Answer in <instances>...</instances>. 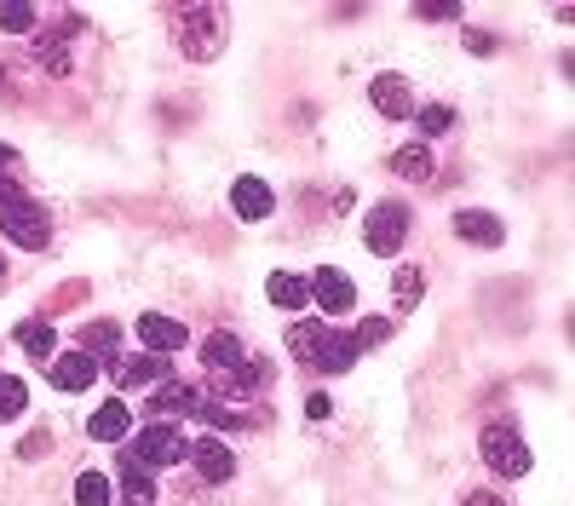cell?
I'll return each mask as SVG.
<instances>
[{
    "instance_id": "23",
    "label": "cell",
    "mask_w": 575,
    "mask_h": 506,
    "mask_svg": "<svg viewBox=\"0 0 575 506\" xmlns=\"http://www.w3.org/2000/svg\"><path fill=\"white\" fill-rule=\"evenodd\" d=\"M64 41H69V23L64 30H53V35H41L35 46H41V64L53 69V75H69V53H64Z\"/></svg>"
},
{
    "instance_id": "1",
    "label": "cell",
    "mask_w": 575,
    "mask_h": 506,
    "mask_svg": "<svg viewBox=\"0 0 575 506\" xmlns=\"http://www.w3.org/2000/svg\"><path fill=\"white\" fill-rule=\"evenodd\" d=\"M288 351L317 374H345L357 363V340L340 334V328H322V322H294L288 328Z\"/></svg>"
},
{
    "instance_id": "28",
    "label": "cell",
    "mask_w": 575,
    "mask_h": 506,
    "mask_svg": "<svg viewBox=\"0 0 575 506\" xmlns=\"http://www.w3.org/2000/svg\"><path fill=\"white\" fill-rule=\"evenodd\" d=\"M386 334H391V322H386V317H368V322H357L352 340H357V345H380Z\"/></svg>"
},
{
    "instance_id": "29",
    "label": "cell",
    "mask_w": 575,
    "mask_h": 506,
    "mask_svg": "<svg viewBox=\"0 0 575 506\" xmlns=\"http://www.w3.org/2000/svg\"><path fill=\"white\" fill-rule=\"evenodd\" d=\"M306 415H311V420H329V397H322V392H317V397L306 403Z\"/></svg>"
},
{
    "instance_id": "32",
    "label": "cell",
    "mask_w": 575,
    "mask_h": 506,
    "mask_svg": "<svg viewBox=\"0 0 575 506\" xmlns=\"http://www.w3.org/2000/svg\"><path fill=\"white\" fill-rule=\"evenodd\" d=\"M0 271H7V265H0Z\"/></svg>"
},
{
    "instance_id": "15",
    "label": "cell",
    "mask_w": 575,
    "mask_h": 506,
    "mask_svg": "<svg viewBox=\"0 0 575 506\" xmlns=\"http://www.w3.org/2000/svg\"><path fill=\"white\" fill-rule=\"evenodd\" d=\"M455 231H461V242H484V248H495V242H501V219L484 213V208H461V213H455Z\"/></svg>"
},
{
    "instance_id": "22",
    "label": "cell",
    "mask_w": 575,
    "mask_h": 506,
    "mask_svg": "<svg viewBox=\"0 0 575 506\" xmlns=\"http://www.w3.org/2000/svg\"><path fill=\"white\" fill-rule=\"evenodd\" d=\"M18 340L30 345V358H53V351H58L53 322H18Z\"/></svg>"
},
{
    "instance_id": "25",
    "label": "cell",
    "mask_w": 575,
    "mask_h": 506,
    "mask_svg": "<svg viewBox=\"0 0 575 506\" xmlns=\"http://www.w3.org/2000/svg\"><path fill=\"white\" fill-rule=\"evenodd\" d=\"M0 30H12V35L35 30V7H23V0H0Z\"/></svg>"
},
{
    "instance_id": "17",
    "label": "cell",
    "mask_w": 575,
    "mask_h": 506,
    "mask_svg": "<svg viewBox=\"0 0 575 506\" xmlns=\"http://www.w3.org/2000/svg\"><path fill=\"white\" fill-rule=\"evenodd\" d=\"M121 495H128L133 506H150V501H156V477H150V466L128 461V454H121Z\"/></svg>"
},
{
    "instance_id": "21",
    "label": "cell",
    "mask_w": 575,
    "mask_h": 506,
    "mask_svg": "<svg viewBox=\"0 0 575 506\" xmlns=\"http://www.w3.org/2000/svg\"><path fill=\"white\" fill-rule=\"evenodd\" d=\"M391 167L397 173H403V179H427V173H432V150L427 144H403V150H397V156H391Z\"/></svg>"
},
{
    "instance_id": "24",
    "label": "cell",
    "mask_w": 575,
    "mask_h": 506,
    "mask_svg": "<svg viewBox=\"0 0 575 506\" xmlns=\"http://www.w3.org/2000/svg\"><path fill=\"white\" fill-rule=\"evenodd\" d=\"M23 403H30V386L18 374H0V420H18Z\"/></svg>"
},
{
    "instance_id": "14",
    "label": "cell",
    "mask_w": 575,
    "mask_h": 506,
    "mask_svg": "<svg viewBox=\"0 0 575 506\" xmlns=\"http://www.w3.org/2000/svg\"><path fill=\"white\" fill-rule=\"evenodd\" d=\"M270 306H283V311H299V306H311V288H306V276H294V271H270Z\"/></svg>"
},
{
    "instance_id": "6",
    "label": "cell",
    "mask_w": 575,
    "mask_h": 506,
    "mask_svg": "<svg viewBox=\"0 0 575 506\" xmlns=\"http://www.w3.org/2000/svg\"><path fill=\"white\" fill-rule=\"evenodd\" d=\"M363 237H368V248L380 253V260H391V253L403 248V237H409V208H397V201H380V208L368 213Z\"/></svg>"
},
{
    "instance_id": "18",
    "label": "cell",
    "mask_w": 575,
    "mask_h": 506,
    "mask_svg": "<svg viewBox=\"0 0 575 506\" xmlns=\"http://www.w3.org/2000/svg\"><path fill=\"white\" fill-rule=\"evenodd\" d=\"M81 351H87L92 363H98V358L115 363V351H121V328H115V322H92L87 334H81Z\"/></svg>"
},
{
    "instance_id": "19",
    "label": "cell",
    "mask_w": 575,
    "mask_h": 506,
    "mask_svg": "<svg viewBox=\"0 0 575 506\" xmlns=\"http://www.w3.org/2000/svg\"><path fill=\"white\" fill-rule=\"evenodd\" d=\"M185 409H196V392L190 386H179V380H167V386H156V397H150V415H185Z\"/></svg>"
},
{
    "instance_id": "10",
    "label": "cell",
    "mask_w": 575,
    "mask_h": 506,
    "mask_svg": "<svg viewBox=\"0 0 575 506\" xmlns=\"http://www.w3.org/2000/svg\"><path fill=\"white\" fill-rule=\"evenodd\" d=\"M231 208H236V219H247V224H259V219H270V185L265 179H236L231 185Z\"/></svg>"
},
{
    "instance_id": "13",
    "label": "cell",
    "mask_w": 575,
    "mask_h": 506,
    "mask_svg": "<svg viewBox=\"0 0 575 506\" xmlns=\"http://www.w3.org/2000/svg\"><path fill=\"white\" fill-rule=\"evenodd\" d=\"M128 426H133V415H128V403H121V397H110V403H104V409H98V415L87 420V432H92L98 443H121V438H128Z\"/></svg>"
},
{
    "instance_id": "12",
    "label": "cell",
    "mask_w": 575,
    "mask_h": 506,
    "mask_svg": "<svg viewBox=\"0 0 575 506\" xmlns=\"http://www.w3.org/2000/svg\"><path fill=\"white\" fill-rule=\"evenodd\" d=\"M98 380V363L87 358V351H64V358H53V386L58 392H87Z\"/></svg>"
},
{
    "instance_id": "8",
    "label": "cell",
    "mask_w": 575,
    "mask_h": 506,
    "mask_svg": "<svg viewBox=\"0 0 575 506\" xmlns=\"http://www.w3.org/2000/svg\"><path fill=\"white\" fill-rule=\"evenodd\" d=\"M139 340L156 351V358H173V351H185V322H173V317H162V311H144L139 317Z\"/></svg>"
},
{
    "instance_id": "2",
    "label": "cell",
    "mask_w": 575,
    "mask_h": 506,
    "mask_svg": "<svg viewBox=\"0 0 575 506\" xmlns=\"http://www.w3.org/2000/svg\"><path fill=\"white\" fill-rule=\"evenodd\" d=\"M179 23H185V35H179L185 58L202 64L224 46V7H179Z\"/></svg>"
},
{
    "instance_id": "11",
    "label": "cell",
    "mask_w": 575,
    "mask_h": 506,
    "mask_svg": "<svg viewBox=\"0 0 575 506\" xmlns=\"http://www.w3.org/2000/svg\"><path fill=\"white\" fill-rule=\"evenodd\" d=\"M190 466L208 477V484H224V477L236 472V454L224 449L219 438H202V443H190Z\"/></svg>"
},
{
    "instance_id": "5",
    "label": "cell",
    "mask_w": 575,
    "mask_h": 506,
    "mask_svg": "<svg viewBox=\"0 0 575 506\" xmlns=\"http://www.w3.org/2000/svg\"><path fill=\"white\" fill-rule=\"evenodd\" d=\"M484 461L501 477H523V472H530V443H523L512 426H489V432H484Z\"/></svg>"
},
{
    "instance_id": "4",
    "label": "cell",
    "mask_w": 575,
    "mask_h": 506,
    "mask_svg": "<svg viewBox=\"0 0 575 506\" xmlns=\"http://www.w3.org/2000/svg\"><path fill=\"white\" fill-rule=\"evenodd\" d=\"M0 231L18 248H46L53 242V219H46L30 196H12V201H0Z\"/></svg>"
},
{
    "instance_id": "30",
    "label": "cell",
    "mask_w": 575,
    "mask_h": 506,
    "mask_svg": "<svg viewBox=\"0 0 575 506\" xmlns=\"http://www.w3.org/2000/svg\"><path fill=\"white\" fill-rule=\"evenodd\" d=\"M12 167H18V150H12V144H0V173H12Z\"/></svg>"
},
{
    "instance_id": "27",
    "label": "cell",
    "mask_w": 575,
    "mask_h": 506,
    "mask_svg": "<svg viewBox=\"0 0 575 506\" xmlns=\"http://www.w3.org/2000/svg\"><path fill=\"white\" fill-rule=\"evenodd\" d=\"M397 306H420V271L414 265H403V271H397Z\"/></svg>"
},
{
    "instance_id": "9",
    "label": "cell",
    "mask_w": 575,
    "mask_h": 506,
    "mask_svg": "<svg viewBox=\"0 0 575 506\" xmlns=\"http://www.w3.org/2000/svg\"><path fill=\"white\" fill-rule=\"evenodd\" d=\"M368 105L380 110V116H391V121H403V116L414 110V98H409V81H403V75H374V87H368Z\"/></svg>"
},
{
    "instance_id": "26",
    "label": "cell",
    "mask_w": 575,
    "mask_h": 506,
    "mask_svg": "<svg viewBox=\"0 0 575 506\" xmlns=\"http://www.w3.org/2000/svg\"><path fill=\"white\" fill-rule=\"evenodd\" d=\"M449 121H455V110H449V105H427V110H420V133L438 139V133H449Z\"/></svg>"
},
{
    "instance_id": "20",
    "label": "cell",
    "mask_w": 575,
    "mask_h": 506,
    "mask_svg": "<svg viewBox=\"0 0 575 506\" xmlns=\"http://www.w3.org/2000/svg\"><path fill=\"white\" fill-rule=\"evenodd\" d=\"M115 490H110V477L104 472H81L75 477V506H110Z\"/></svg>"
},
{
    "instance_id": "3",
    "label": "cell",
    "mask_w": 575,
    "mask_h": 506,
    "mask_svg": "<svg viewBox=\"0 0 575 506\" xmlns=\"http://www.w3.org/2000/svg\"><path fill=\"white\" fill-rule=\"evenodd\" d=\"M185 454H190V443H185V432H179V426L150 420L144 432L133 438L128 461H139V466H173V461H185Z\"/></svg>"
},
{
    "instance_id": "16",
    "label": "cell",
    "mask_w": 575,
    "mask_h": 506,
    "mask_svg": "<svg viewBox=\"0 0 575 506\" xmlns=\"http://www.w3.org/2000/svg\"><path fill=\"white\" fill-rule=\"evenodd\" d=\"M110 374H115V386H128V392H133V386H144V380H162V374H167V358H156V351H144V358H133V363H121V358H115Z\"/></svg>"
},
{
    "instance_id": "7",
    "label": "cell",
    "mask_w": 575,
    "mask_h": 506,
    "mask_svg": "<svg viewBox=\"0 0 575 506\" xmlns=\"http://www.w3.org/2000/svg\"><path fill=\"white\" fill-rule=\"evenodd\" d=\"M311 306L322 311V317H345V311H352L357 306V288H352V276H345V271H334V265H322L317 276H311Z\"/></svg>"
},
{
    "instance_id": "31",
    "label": "cell",
    "mask_w": 575,
    "mask_h": 506,
    "mask_svg": "<svg viewBox=\"0 0 575 506\" xmlns=\"http://www.w3.org/2000/svg\"><path fill=\"white\" fill-rule=\"evenodd\" d=\"M466 506H507V501H501V495H472Z\"/></svg>"
}]
</instances>
